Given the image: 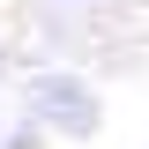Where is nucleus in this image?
I'll list each match as a JSON object with an SVG mask.
<instances>
[{
    "instance_id": "obj_3",
    "label": "nucleus",
    "mask_w": 149,
    "mask_h": 149,
    "mask_svg": "<svg viewBox=\"0 0 149 149\" xmlns=\"http://www.w3.org/2000/svg\"><path fill=\"white\" fill-rule=\"evenodd\" d=\"M0 74H8V52H0Z\"/></svg>"
},
{
    "instance_id": "obj_2",
    "label": "nucleus",
    "mask_w": 149,
    "mask_h": 149,
    "mask_svg": "<svg viewBox=\"0 0 149 149\" xmlns=\"http://www.w3.org/2000/svg\"><path fill=\"white\" fill-rule=\"evenodd\" d=\"M67 8H90V0H67Z\"/></svg>"
},
{
    "instance_id": "obj_1",
    "label": "nucleus",
    "mask_w": 149,
    "mask_h": 149,
    "mask_svg": "<svg viewBox=\"0 0 149 149\" xmlns=\"http://www.w3.org/2000/svg\"><path fill=\"white\" fill-rule=\"evenodd\" d=\"M22 112H30L37 134H67V142H90V134L104 127V97H97L82 74H30Z\"/></svg>"
}]
</instances>
